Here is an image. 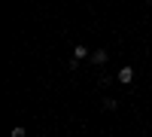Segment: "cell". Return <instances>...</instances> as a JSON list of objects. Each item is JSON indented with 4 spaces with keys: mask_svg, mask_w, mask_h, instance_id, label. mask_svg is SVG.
<instances>
[{
    "mask_svg": "<svg viewBox=\"0 0 152 137\" xmlns=\"http://www.w3.org/2000/svg\"><path fill=\"white\" fill-rule=\"evenodd\" d=\"M88 55V46H73V58L79 61V58H85Z\"/></svg>",
    "mask_w": 152,
    "mask_h": 137,
    "instance_id": "3957f363",
    "label": "cell"
},
{
    "mask_svg": "<svg viewBox=\"0 0 152 137\" xmlns=\"http://www.w3.org/2000/svg\"><path fill=\"white\" fill-rule=\"evenodd\" d=\"M91 61H94V64H107V49H97V52H91Z\"/></svg>",
    "mask_w": 152,
    "mask_h": 137,
    "instance_id": "7a4b0ae2",
    "label": "cell"
},
{
    "mask_svg": "<svg viewBox=\"0 0 152 137\" xmlns=\"http://www.w3.org/2000/svg\"><path fill=\"white\" fill-rule=\"evenodd\" d=\"M116 76H119V82H122V85H128V82L134 79V70H131V67H122V70L116 73Z\"/></svg>",
    "mask_w": 152,
    "mask_h": 137,
    "instance_id": "6da1fadb",
    "label": "cell"
},
{
    "mask_svg": "<svg viewBox=\"0 0 152 137\" xmlns=\"http://www.w3.org/2000/svg\"><path fill=\"white\" fill-rule=\"evenodd\" d=\"M143 3H149V0H143Z\"/></svg>",
    "mask_w": 152,
    "mask_h": 137,
    "instance_id": "5b68a950",
    "label": "cell"
},
{
    "mask_svg": "<svg viewBox=\"0 0 152 137\" xmlns=\"http://www.w3.org/2000/svg\"><path fill=\"white\" fill-rule=\"evenodd\" d=\"M12 137H28V131H24L21 125H15V128H12Z\"/></svg>",
    "mask_w": 152,
    "mask_h": 137,
    "instance_id": "277c9868",
    "label": "cell"
}]
</instances>
